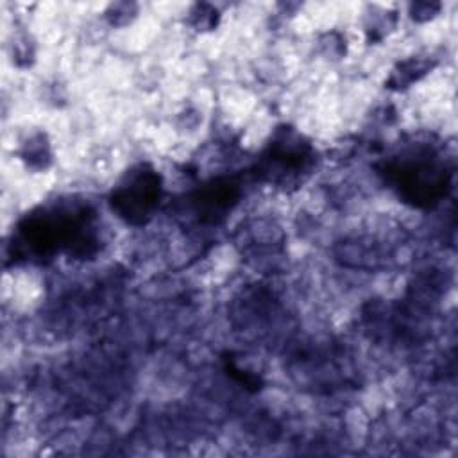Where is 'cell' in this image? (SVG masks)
Listing matches in <instances>:
<instances>
[{
    "label": "cell",
    "mask_w": 458,
    "mask_h": 458,
    "mask_svg": "<svg viewBox=\"0 0 458 458\" xmlns=\"http://www.w3.org/2000/svg\"><path fill=\"white\" fill-rule=\"evenodd\" d=\"M100 249L97 213L88 202L64 199L39 206L16 225L11 242L14 261H45L57 252L88 259Z\"/></svg>",
    "instance_id": "6da1fadb"
},
{
    "label": "cell",
    "mask_w": 458,
    "mask_h": 458,
    "mask_svg": "<svg viewBox=\"0 0 458 458\" xmlns=\"http://www.w3.org/2000/svg\"><path fill=\"white\" fill-rule=\"evenodd\" d=\"M377 172L395 195L419 209L438 206L453 184V166L438 143L413 140L377 163Z\"/></svg>",
    "instance_id": "7a4b0ae2"
},
{
    "label": "cell",
    "mask_w": 458,
    "mask_h": 458,
    "mask_svg": "<svg viewBox=\"0 0 458 458\" xmlns=\"http://www.w3.org/2000/svg\"><path fill=\"white\" fill-rule=\"evenodd\" d=\"M317 150L313 143L292 125H279L261 150L254 175L281 191H293L313 174Z\"/></svg>",
    "instance_id": "3957f363"
},
{
    "label": "cell",
    "mask_w": 458,
    "mask_h": 458,
    "mask_svg": "<svg viewBox=\"0 0 458 458\" xmlns=\"http://www.w3.org/2000/svg\"><path fill=\"white\" fill-rule=\"evenodd\" d=\"M161 195V174L150 163H136L116 181L107 202L118 218L140 227L154 216Z\"/></svg>",
    "instance_id": "277c9868"
},
{
    "label": "cell",
    "mask_w": 458,
    "mask_h": 458,
    "mask_svg": "<svg viewBox=\"0 0 458 458\" xmlns=\"http://www.w3.org/2000/svg\"><path fill=\"white\" fill-rule=\"evenodd\" d=\"M240 197V184L229 177L211 179L202 184L191 195V208L200 222L215 224L222 220L233 206L238 202Z\"/></svg>",
    "instance_id": "5b68a950"
},
{
    "label": "cell",
    "mask_w": 458,
    "mask_h": 458,
    "mask_svg": "<svg viewBox=\"0 0 458 458\" xmlns=\"http://www.w3.org/2000/svg\"><path fill=\"white\" fill-rule=\"evenodd\" d=\"M433 61L426 57H410L406 61L397 63V66L390 72V77L386 81V86L390 89H406L415 81H419L422 75H426L433 68Z\"/></svg>",
    "instance_id": "8992f818"
},
{
    "label": "cell",
    "mask_w": 458,
    "mask_h": 458,
    "mask_svg": "<svg viewBox=\"0 0 458 458\" xmlns=\"http://www.w3.org/2000/svg\"><path fill=\"white\" fill-rule=\"evenodd\" d=\"M20 156L27 163V166L36 168V170H45L52 161L50 145H48L45 134L36 132V134L29 136L21 145Z\"/></svg>",
    "instance_id": "52a82bcc"
},
{
    "label": "cell",
    "mask_w": 458,
    "mask_h": 458,
    "mask_svg": "<svg viewBox=\"0 0 458 458\" xmlns=\"http://www.w3.org/2000/svg\"><path fill=\"white\" fill-rule=\"evenodd\" d=\"M225 370L240 383V385H243L245 388H250V390H258L259 388V385H261V381H259V377L258 376H254V374H250V372H245V370H242L234 361H233V358H225Z\"/></svg>",
    "instance_id": "ba28073f"
},
{
    "label": "cell",
    "mask_w": 458,
    "mask_h": 458,
    "mask_svg": "<svg viewBox=\"0 0 458 458\" xmlns=\"http://www.w3.org/2000/svg\"><path fill=\"white\" fill-rule=\"evenodd\" d=\"M206 5H197V13H193V25L200 30V29H213L216 25L218 14L216 9H208V13H204Z\"/></svg>",
    "instance_id": "9c48e42d"
}]
</instances>
